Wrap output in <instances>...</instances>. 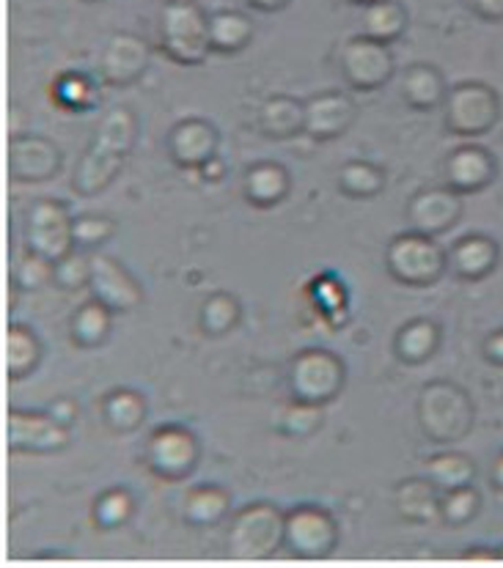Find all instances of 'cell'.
<instances>
[{
  "instance_id": "1",
  "label": "cell",
  "mask_w": 503,
  "mask_h": 568,
  "mask_svg": "<svg viewBox=\"0 0 503 568\" xmlns=\"http://www.w3.org/2000/svg\"><path fill=\"white\" fill-rule=\"evenodd\" d=\"M138 121L127 108H113L111 113L102 119L100 130H97L94 141L85 149L83 160H80L78 173H74L72 184L80 195H97L113 182L115 171L124 165L135 146Z\"/></svg>"
},
{
  "instance_id": "2",
  "label": "cell",
  "mask_w": 503,
  "mask_h": 568,
  "mask_svg": "<svg viewBox=\"0 0 503 568\" xmlns=\"http://www.w3.org/2000/svg\"><path fill=\"white\" fill-rule=\"evenodd\" d=\"M419 426L432 443H460L473 428V404L454 382H430L419 396Z\"/></svg>"
},
{
  "instance_id": "3",
  "label": "cell",
  "mask_w": 503,
  "mask_h": 568,
  "mask_svg": "<svg viewBox=\"0 0 503 568\" xmlns=\"http://www.w3.org/2000/svg\"><path fill=\"white\" fill-rule=\"evenodd\" d=\"M286 544V514L273 503H253L245 506L229 525L225 547L231 558L264 560L273 558Z\"/></svg>"
},
{
  "instance_id": "4",
  "label": "cell",
  "mask_w": 503,
  "mask_h": 568,
  "mask_svg": "<svg viewBox=\"0 0 503 568\" xmlns=\"http://www.w3.org/2000/svg\"><path fill=\"white\" fill-rule=\"evenodd\" d=\"M385 266H389L393 281L404 283V286H432L446 272L449 253L432 236L410 231L391 242L385 251Z\"/></svg>"
},
{
  "instance_id": "5",
  "label": "cell",
  "mask_w": 503,
  "mask_h": 568,
  "mask_svg": "<svg viewBox=\"0 0 503 568\" xmlns=\"http://www.w3.org/2000/svg\"><path fill=\"white\" fill-rule=\"evenodd\" d=\"M160 44L177 63H201L212 48L210 20L195 3H168L160 17Z\"/></svg>"
},
{
  "instance_id": "6",
  "label": "cell",
  "mask_w": 503,
  "mask_h": 568,
  "mask_svg": "<svg viewBox=\"0 0 503 568\" xmlns=\"http://www.w3.org/2000/svg\"><path fill=\"white\" fill-rule=\"evenodd\" d=\"M341 385H344V363L328 349L300 352L289 368V387H292L294 402L322 407L339 396Z\"/></svg>"
},
{
  "instance_id": "7",
  "label": "cell",
  "mask_w": 503,
  "mask_h": 568,
  "mask_svg": "<svg viewBox=\"0 0 503 568\" xmlns=\"http://www.w3.org/2000/svg\"><path fill=\"white\" fill-rule=\"evenodd\" d=\"M446 126L454 135L479 138L487 135L501 115V100L490 85L460 83L443 100Z\"/></svg>"
},
{
  "instance_id": "8",
  "label": "cell",
  "mask_w": 503,
  "mask_h": 568,
  "mask_svg": "<svg viewBox=\"0 0 503 568\" xmlns=\"http://www.w3.org/2000/svg\"><path fill=\"white\" fill-rule=\"evenodd\" d=\"M26 242L28 251L39 253L53 264L72 256V247L78 242H74V220L69 217L67 206L58 204V201L33 204L26 220Z\"/></svg>"
},
{
  "instance_id": "9",
  "label": "cell",
  "mask_w": 503,
  "mask_h": 568,
  "mask_svg": "<svg viewBox=\"0 0 503 568\" xmlns=\"http://www.w3.org/2000/svg\"><path fill=\"white\" fill-rule=\"evenodd\" d=\"M339 544V527L325 508L298 506L286 514V547L305 560L328 558Z\"/></svg>"
},
{
  "instance_id": "10",
  "label": "cell",
  "mask_w": 503,
  "mask_h": 568,
  "mask_svg": "<svg viewBox=\"0 0 503 568\" xmlns=\"http://www.w3.org/2000/svg\"><path fill=\"white\" fill-rule=\"evenodd\" d=\"M341 72L346 83L358 91H378L383 89L393 74V55L389 44L374 42V39H352L341 48L339 55Z\"/></svg>"
},
{
  "instance_id": "11",
  "label": "cell",
  "mask_w": 503,
  "mask_h": 568,
  "mask_svg": "<svg viewBox=\"0 0 503 568\" xmlns=\"http://www.w3.org/2000/svg\"><path fill=\"white\" fill-rule=\"evenodd\" d=\"M199 462V439L182 426H163L147 445V465L165 480H179L193 473Z\"/></svg>"
},
{
  "instance_id": "12",
  "label": "cell",
  "mask_w": 503,
  "mask_h": 568,
  "mask_svg": "<svg viewBox=\"0 0 503 568\" xmlns=\"http://www.w3.org/2000/svg\"><path fill=\"white\" fill-rule=\"evenodd\" d=\"M9 450L14 454H53L67 448L69 426L56 420L50 413H20L9 409Z\"/></svg>"
},
{
  "instance_id": "13",
  "label": "cell",
  "mask_w": 503,
  "mask_h": 568,
  "mask_svg": "<svg viewBox=\"0 0 503 568\" xmlns=\"http://www.w3.org/2000/svg\"><path fill=\"white\" fill-rule=\"evenodd\" d=\"M91 292H94L97 303H102L113 313L135 311L143 303V288L135 277L130 275L121 261L111 256H94L91 258Z\"/></svg>"
},
{
  "instance_id": "14",
  "label": "cell",
  "mask_w": 503,
  "mask_h": 568,
  "mask_svg": "<svg viewBox=\"0 0 503 568\" xmlns=\"http://www.w3.org/2000/svg\"><path fill=\"white\" fill-rule=\"evenodd\" d=\"M61 168L56 143L39 135H14L9 141V173L17 182H44Z\"/></svg>"
},
{
  "instance_id": "15",
  "label": "cell",
  "mask_w": 503,
  "mask_h": 568,
  "mask_svg": "<svg viewBox=\"0 0 503 568\" xmlns=\"http://www.w3.org/2000/svg\"><path fill=\"white\" fill-rule=\"evenodd\" d=\"M462 199L451 187H432L415 195L408 206V220L413 231L426 236H437L449 231L460 220Z\"/></svg>"
},
{
  "instance_id": "16",
  "label": "cell",
  "mask_w": 503,
  "mask_h": 568,
  "mask_svg": "<svg viewBox=\"0 0 503 568\" xmlns=\"http://www.w3.org/2000/svg\"><path fill=\"white\" fill-rule=\"evenodd\" d=\"M168 152L177 165L201 171L212 156H218V132L215 126L201 119L179 121L168 135Z\"/></svg>"
},
{
  "instance_id": "17",
  "label": "cell",
  "mask_w": 503,
  "mask_h": 568,
  "mask_svg": "<svg viewBox=\"0 0 503 568\" xmlns=\"http://www.w3.org/2000/svg\"><path fill=\"white\" fill-rule=\"evenodd\" d=\"M355 121V102L341 91L316 94L305 102V135L314 141H333L341 138Z\"/></svg>"
},
{
  "instance_id": "18",
  "label": "cell",
  "mask_w": 503,
  "mask_h": 568,
  "mask_svg": "<svg viewBox=\"0 0 503 568\" xmlns=\"http://www.w3.org/2000/svg\"><path fill=\"white\" fill-rule=\"evenodd\" d=\"M149 63V50L132 33H119L105 44L100 55V74L108 85H130L143 74Z\"/></svg>"
},
{
  "instance_id": "19",
  "label": "cell",
  "mask_w": 503,
  "mask_h": 568,
  "mask_svg": "<svg viewBox=\"0 0 503 568\" xmlns=\"http://www.w3.org/2000/svg\"><path fill=\"white\" fill-rule=\"evenodd\" d=\"M446 179L449 187L460 195L479 193L495 179V160L493 154L479 146H462L446 160Z\"/></svg>"
},
{
  "instance_id": "20",
  "label": "cell",
  "mask_w": 503,
  "mask_h": 568,
  "mask_svg": "<svg viewBox=\"0 0 503 568\" xmlns=\"http://www.w3.org/2000/svg\"><path fill=\"white\" fill-rule=\"evenodd\" d=\"M441 497L443 491L430 478H410L396 486L393 506H396V514L404 521L426 525V521H435L441 517Z\"/></svg>"
},
{
  "instance_id": "21",
  "label": "cell",
  "mask_w": 503,
  "mask_h": 568,
  "mask_svg": "<svg viewBox=\"0 0 503 568\" xmlns=\"http://www.w3.org/2000/svg\"><path fill=\"white\" fill-rule=\"evenodd\" d=\"M499 264V245L490 236H462L449 251V266L462 281H482Z\"/></svg>"
},
{
  "instance_id": "22",
  "label": "cell",
  "mask_w": 503,
  "mask_h": 568,
  "mask_svg": "<svg viewBox=\"0 0 503 568\" xmlns=\"http://www.w3.org/2000/svg\"><path fill=\"white\" fill-rule=\"evenodd\" d=\"M446 85H443L441 72L426 63H415L402 78V100L413 110H435L446 100Z\"/></svg>"
},
{
  "instance_id": "23",
  "label": "cell",
  "mask_w": 503,
  "mask_h": 568,
  "mask_svg": "<svg viewBox=\"0 0 503 568\" xmlns=\"http://www.w3.org/2000/svg\"><path fill=\"white\" fill-rule=\"evenodd\" d=\"M289 193V173L279 162H259L245 173V195L256 206H275Z\"/></svg>"
},
{
  "instance_id": "24",
  "label": "cell",
  "mask_w": 503,
  "mask_h": 568,
  "mask_svg": "<svg viewBox=\"0 0 503 568\" xmlns=\"http://www.w3.org/2000/svg\"><path fill=\"white\" fill-rule=\"evenodd\" d=\"M259 126L270 138H292L305 130V104L292 97H273L259 110Z\"/></svg>"
},
{
  "instance_id": "25",
  "label": "cell",
  "mask_w": 503,
  "mask_h": 568,
  "mask_svg": "<svg viewBox=\"0 0 503 568\" xmlns=\"http://www.w3.org/2000/svg\"><path fill=\"white\" fill-rule=\"evenodd\" d=\"M39 361H42V344L33 335V329L11 324L9 333H6V374L11 379H22L37 368Z\"/></svg>"
},
{
  "instance_id": "26",
  "label": "cell",
  "mask_w": 503,
  "mask_h": 568,
  "mask_svg": "<svg viewBox=\"0 0 503 568\" xmlns=\"http://www.w3.org/2000/svg\"><path fill=\"white\" fill-rule=\"evenodd\" d=\"M437 346H441V329L430 318H415L396 335V355L410 365L430 361Z\"/></svg>"
},
{
  "instance_id": "27",
  "label": "cell",
  "mask_w": 503,
  "mask_h": 568,
  "mask_svg": "<svg viewBox=\"0 0 503 568\" xmlns=\"http://www.w3.org/2000/svg\"><path fill=\"white\" fill-rule=\"evenodd\" d=\"M229 491L221 486H199L184 497V519L195 527L218 525L229 514Z\"/></svg>"
},
{
  "instance_id": "28",
  "label": "cell",
  "mask_w": 503,
  "mask_h": 568,
  "mask_svg": "<svg viewBox=\"0 0 503 568\" xmlns=\"http://www.w3.org/2000/svg\"><path fill=\"white\" fill-rule=\"evenodd\" d=\"M404 22H408V17H404L402 6L393 3V0H378L363 11V37L389 44L404 31Z\"/></svg>"
},
{
  "instance_id": "29",
  "label": "cell",
  "mask_w": 503,
  "mask_h": 568,
  "mask_svg": "<svg viewBox=\"0 0 503 568\" xmlns=\"http://www.w3.org/2000/svg\"><path fill=\"white\" fill-rule=\"evenodd\" d=\"M102 415H105V423L113 432H135L143 423V417H147V402L135 390H115L102 404Z\"/></svg>"
},
{
  "instance_id": "30",
  "label": "cell",
  "mask_w": 503,
  "mask_h": 568,
  "mask_svg": "<svg viewBox=\"0 0 503 568\" xmlns=\"http://www.w3.org/2000/svg\"><path fill=\"white\" fill-rule=\"evenodd\" d=\"M111 316L113 311L105 308L102 303H85L72 318V338L80 346H100L111 333Z\"/></svg>"
},
{
  "instance_id": "31",
  "label": "cell",
  "mask_w": 503,
  "mask_h": 568,
  "mask_svg": "<svg viewBox=\"0 0 503 568\" xmlns=\"http://www.w3.org/2000/svg\"><path fill=\"white\" fill-rule=\"evenodd\" d=\"M253 37L251 22L237 11H221V14L210 17V42L212 48L221 52L242 50Z\"/></svg>"
},
{
  "instance_id": "32",
  "label": "cell",
  "mask_w": 503,
  "mask_h": 568,
  "mask_svg": "<svg viewBox=\"0 0 503 568\" xmlns=\"http://www.w3.org/2000/svg\"><path fill=\"white\" fill-rule=\"evenodd\" d=\"M473 475H476V467L462 454H441L435 459H430V465H426V478L441 491L473 484Z\"/></svg>"
},
{
  "instance_id": "33",
  "label": "cell",
  "mask_w": 503,
  "mask_h": 568,
  "mask_svg": "<svg viewBox=\"0 0 503 568\" xmlns=\"http://www.w3.org/2000/svg\"><path fill=\"white\" fill-rule=\"evenodd\" d=\"M339 187L352 199H372L383 190V171L372 162H346L339 173Z\"/></svg>"
},
{
  "instance_id": "34",
  "label": "cell",
  "mask_w": 503,
  "mask_h": 568,
  "mask_svg": "<svg viewBox=\"0 0 503 568\" xmlns=\"http://www.w3.org/2000/svg\"><path fill=\"white\" fill-rule=\"evenodd\" d=\"M482 506V497L473 489V484L456 486V489L443 491L441 497V519L449 521L451 527H462L465 521H471L479 514Z\"/></svg>"
},
{
  "instance_id": "35",
  "label": "cell",
  "mask_w": 503,
  "mask_h": 568,
  "mask_svg": "<svg viewBox=\"0 0 503 568\" xmlns=\"http://www.w3.org/2000/svg\"><path fill=\"white\" fill-rule=\"evenodd\" d=\"M240 322V303L231 294H212L204 305H201V327L210 335H223L237 327Z\"/></svg>"
},
{
  "instance_id": "36",
  "label": "cell",
  "mask_w": 503,
  "mask_h": 568,
  "mask_svg": "<svg viewBox=\"0 0 503 568\" xmlns=\"http://www.w3.org/2000/svg\"><path fill=\"white\" fill-rule=\"evenodd\" d=\"M132 506H135V500H132V495L127 489H108L105 495L97 500L94 506V519L100 521L102 527H119L124 525L127 519H130L132 514Z\"/></svg>"
},
{
  "instance_id": "37",
  "label": "cell",
  "mask_w": 503,
  "mask_h": 568,
  "mask_svg": "<svg viewBox=\"0 0 503 568\" xmlns=\"http://www.w3.org/2000/svg\"><path fill=\"white\" fill-rule=\"evenodd\" d=\"M322 423V407L316 404H303V402H294L292 407L283 413V432L294 434V437H305V434L316 432Z\"/></svg>"
},
{
  "instance_id": "38",
  "label": "cell",
  "mask_w": 503,
  "mask_h": 568,
  "mask_svg": "<svg viewBox=\"0 0 503 568\" xmlns=\"http://www.w3.org/2000/svg\"><path fill=\"white\" fill-rule=\"evenodd\" d=\"M14 277L22 288H39L44 286L50 277H56V264L53 261L42 258L39 253L28 251V256H22L20 264H17Z\"/></svg>"
},
{
  "instance_id": "39",
  "label": "cell",
  "mask_w": 503,
  "mask_h": 568,
  "mask_svg": "<svg viewBox=\"0 0 503 568\" xmlns=\"http://www.w3.org/2000/svg\"><path fill=\"white\" fill-rule=\"evenodd\" d=\"M115 225L108 217H80L74 220V242L83 247L102 245L113 236Z\"/></svg>"
},
{
  "instance_id": "40",
  "label": "cell",
  "mask_w": 503,
  "mask_h": 568,
  "mask_svg": "<svg viewBox=\"0 0 503 568\" xmlns=\"http://www.w3.org/2000/svg\"><path fill=\"white\" fill-rule=\"evenodd\" d=\"M56 94L58 100H61L67 108H85V104L91 102V97H94V89L89 85V80L80 78V74H67V78L58 80L56 85Z\"/></svg>"
},
{
  "instance_id": "41",
  "label": "cell",
  "mask_w": 503,
  "mask_h": 568,
  "mask_svg": "<svg viewBox=\"0 0 503 568\" xmlns=\"http://www.w3.org/2000/svg\"><path fill=\"white\" fill-rule=\"evenodd\" d=\"M56 281L61 283L63 288H80L89 286L91 281V258H80V256H67L63 261L56 264Z\"/></svg>"
},
{
  "instance_id": "42",
  "label": "cell",
  "mask_w": 503,
  "mask_h": 568,
  "mask_svg": "<svg viewBox=\"0 0 503 568\" xmlns=\"http://www.w3.org/2000/svg\"><path fill=\"white\" fill-rule=\"evenodd\" d=\"M465 3L471 6L479 17H484V20L490 22L503 20V0H465Z\"/></svg>"
},
{
  "instance_id": "43",
  "label": "cell",
  "mask_w": 503,
  "mask_h": 568,
  "mask_svg": "<svg viewBox=\"0 0 503 568\" xmlns=\"http://www.w3.org/2000/svg\"><path fill=\"white\" fill-rule=\"evenodd\" d=\"M50 415H53L56 420H61L63 426H72V423L78 420V404L69 402V398H58L53 407H50Z\"/></svg>"
},
{
  "instance_id": "44",
  "label": "cell",
  "mask_w": 503,
  "mask_h": 568,
  "mask_svg": "<svg viewBox=\"0 0 503 568\" xmlns=\"http://www.w3.org/2000/svg\"><path fill=\"white\" fill-rule=\"evenodd\" d=\"M484 357L490 363L503 365V329H495L493 335H487V341H484Z\"/></svg>"
},
{
  "instance_id": "45",
  "label": "cell",
  "mask_w": 503,
  "mask_h": 568,
  "mask_svg": "<svg viewBox=\"0 0 503 568\" xmlns=\"http://www.w3.org/2000/svg\"><path fill=\"white\" fill-rule=\"evenodd\" d=\"M201 173H204L207 179H221V173H223V165H221V160H218V156H212V160L207 162L204 168H201Z\"/></svg>"
},
{
  "instance_id": "46",
  "label": "cell",
  "mask_w": 503,
  "mask_h": 568,
  "mask_svg": "<svg viewBox=\"0 0 503 568\" xmlns=\"http://www.w3.org/2000/svg\"><path fill=\"white\" fill-rule=\"evenodd\" d=\"M248 3L256 6V9H262V11H275V9H283L289 0H248Z\"/></svg>"
},
{
  "instance_id": "47",
  "label": "cell",
  "mask_w": 503,
  "mask_h": 568,
  "mask_svg": "<svg viewBox=\"0 0 503 568\" xmlns=\"http://www.w3.org/2000/svg\"><path fill=\"white\" fill-rule=\"evenodd\" d=\"M490 475H493V484L499 486V489H503V454L493 462V469H490Z\"/></svg>"
},
{
  "instance_id": "48",
  "label": "cell",
  "mask_w": 503,
  "mask_h": 568,
  "mask_svg": "<svg viewBox=\"0 0 503 568\" xmlns=\"http://www.w3.org/2000/svg\"><path fill=\"white\" fill-rule=\"evenodd\" d=\"M355 3H363V6H369V3H378V0H355Z\"/></svg>"
},
{
  "instance_id": "49",
  "label": "cell",
  "mask_w": 503,
  "mask_h": 568,
  "mask_svg": "<svg viewBox=\"0 0 503 568\" xmlns=\"http://www.w3.org/2000/svg\"><path fill=\"white\" fill-rule=\"evenodd\" d=\"M171 3H193V0H171Z\"/></svg>"
},
{
  "instance_id": "50",
  "label": "cell",
  "mask_w": 503,
  "mask_h": 568,
  "mask_svg": "<svg viewBox=\"0 0 503 568\" xmlns=\"http://www.w3.org/2000/svg\"><path fill=\"white\" fill-rule=\"evenodd\" d=\"M501 560H503V549H501Z\"/></svg>"
}]
</instances>
